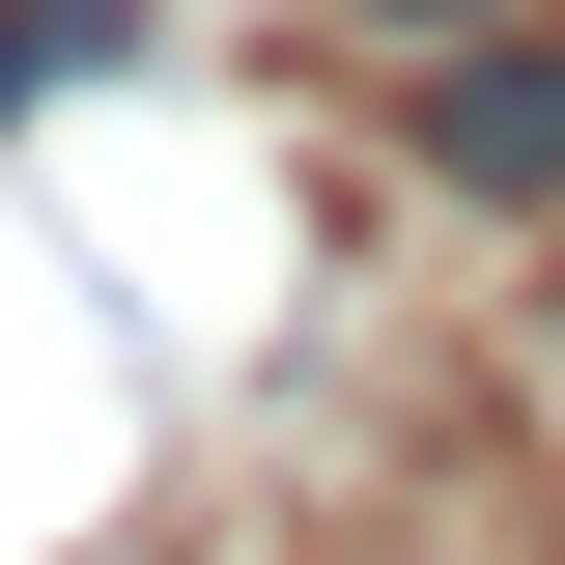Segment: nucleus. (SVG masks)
I'll return each instance as SVG.
<instances>
[{
    "instance_id": "obj_1",
    "label": "nucleus",
    "mask_w": 565,
    "mask_h": 565,
    "mask_svg": "<svg viewBox=\"0 0 565 565\" xmlns=\"http://www.w3.org/2000/svg\"><path fill=\"white\" fill-rule=\"evenodd\" d=\"M424 170H452V199H565V57L537 29H452V57H424Z\"/></svg>"
},
{
    "instance_id": "obj_2",
    "label": "nucleus",
    "mask_w": 565,
    "mask_h": 565,
    "mask_svg": "<svg viewBox=\"0 0 565 565\" xmlns=\"http://www.w3.org/2000/svg\"><path fill=\"white\" fill-rule=\"evenodd\" d=\"M396 29H509V0H396Z\"/></svg>"
}]
</instances>
